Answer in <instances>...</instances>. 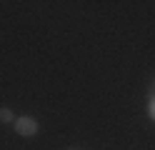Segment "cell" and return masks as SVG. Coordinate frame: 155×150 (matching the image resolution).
<instances>
[{"mask_svg":"<svg viewBox=\"0 0 155 150\" xmlns=\"http://www.w3.org/2000/svg\"><path fill=\"white\" fill-rule=\"evenodd\" d=\"M13 125H15V133L23 135V138H33V135L38 133V120H35V118H28V115L15 118Z\"/></svg>","mask_w":155,"mask_h":150,"instance_id":"obj_1","label":"cell"},{"mask_svg":"<svg viewBox=\"0 0 155 150\" xmlns=\"http://www.w3.org/2000/svg\"><path fill=\"white\" fill-rule=\"evenodd\" d=\"M0 120H3V123H15V118H13V113H10L8 108L0 110Z\"/></svg>","mask_w":155,"mask_h":150,"instance_id":"obj_2","label":"cell"},{"mask_svg":"<svg viewBox=\"0 0 155 150\" xmlns=\"http://www.w3.org/2000/svg\"><path fill=\"white\" fill-rule=\"evenodd\" d=\"M148 115H150V118L155 120V95L150 98V105H148Z\"/></svg>","mask_w":155,"mask_h":150,"instance_id":"obj_3","label":"cell"}]
</instances>
